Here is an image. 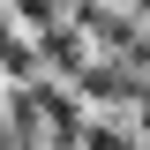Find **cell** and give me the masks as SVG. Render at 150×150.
Returning a JSON list of instances; mask_svg holds the SVG:
<instances>
[{"instance_id": "obj_1", "label": "cell", "mask_w": 150, "mask_h": 150, "mask_svg": "<svg viewBox=\"0 0 150 150\" xmlns=\"http://www.w3.org/2000/svg\"><path fill=\"white\" fill-rule=\"evenodd\" d=\"M90 150H135L128 128H90Z\"/></svg>"}]
</instances>
